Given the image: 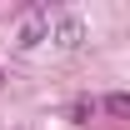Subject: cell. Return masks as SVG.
Segmentation results:
<instances>
[{
  "mask_svg": "<svg viewBox=\"0 0 130 130\" xmlns=\"http://www.w3.org/2000/svg\"><path fill=\"white\" fill-rule=\"evenodd\" d=\"M50 25H55V40H60L65 50H75V45H80V40H85V25H80V20H75V15H55V20H50Z\"/></svg>",
  "mask_w": 130,
  "mask_h": 130,
  "instance_id": "obj_1",
  "label": "cell"
},
{
  "mask_svg": "<svg viewBox=\"0 0 130 130\" xmlns=\"http://www.w3.org/2000/svg\"><path fill=\"white\" fill-rule=\"evenodd\" d=\"M45 35H50V10H35V15L25 20V25H20V45L30 50V45H40Z\"/></svg>",
  "mask_w": 130,
  "mask_h": 130,
  "instance_id": "obj_2",
  "label": "cell"
},
{
  "mask_svg": "<svg viewBox=\"0 0 130 130\" xmlns=\"http://www.w3.org/2000/svg\"><path fill=\"white\" fill-rule=\"evenodd\" d=\"M105 110H110V115H130V95H120V90H115V95L105 100Z\"/></svg>",
  "mask_w": 130,
  "mask_h": 130,
  "instance_id": "obj_3",
  "label": "cell"
}]
</instances>
